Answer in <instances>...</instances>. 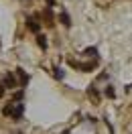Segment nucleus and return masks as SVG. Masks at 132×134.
<instances>
[{
	"label": "nucleus",
	"instance_id": "obj_1",
	"mask_svg": "<svg viewBox=\"0 0 132 134\" xmlns=\"http://www.w3.org/2000/svg\"><path fill=\"white\" fill-rule=\"evenodd\" d=\"M2 114H4V116H10L12 120H20L23 114H25V104H20V102H10V104H6V106L2 108Z\"/></svg>",
	"mask_w": 132,
	"mask_h": 134
},
{
	"label": "nucleus",
	"instance_id": "obj_2",
	"mask_svg": "<svg viewBox=\"0 0 132 134\" xmlns=\"http://www.w3.org/2000/svg\"><path fill=\"white\" fill-rule=\"evenodd\" d=\"M69 65L75 67V69H81V71H85V73H87V71H91V69H94V65H96V63H79V61H75V59H69Z\"/></svg>",
	"mask_w": 132,
	"mask_h": 134
},
{
	"label": "nucleus",
	"instance_id": "obj_3",
	"mask_svg": "<svg viewBox=\"0 0 132 134\" xmlns=\"http://www.w3.org/2000/svg\"><path fill=\"white\" fill-rule=\"evenodd\" d=\"M26 29L31 31V33H35V35H39V31H41V25L37 23V18H33V16H29L26 18Z\"/></svg>",
	"mask_w": 132,
	"mask_h": 134
},
{
	"label": "nucleus",
	"instance_id": "obj_4",
	"mask_svg": "<svg viewBox=\"0 0 132 134\" xmlns=\"http://www.w3.org/2000/svg\"><path fill=\"white\" fill-rule=\"evenodd\" d=\"M2 85H4V87H8V90H14V87H16V77L12 75V73H6V75H4V81H2Z\"/></svg>",
	"mask_w": 132,
	"mask_h": 134
},
{
	"label": "nucleus",
	"instance_id": "obj_5",
	"mask_svg": "<svg viewBox=\"0 0 132 134\" xmlns=\"http://www.w3.org/2000/svg\"><path fill=\"white\" fill-rule=\"evenodd\" d=\"M16 75H18V79H20V85H23V87H26V83H29V79H31V77L26 75V71H25V69H20V67H18V69H16Z\"/></svg>",
	"mask_w": 132,
	"mask_h": 134
},
{
	"label": "nucleus",
	"instance_id": "obj_6",
	"mask_svg": "<svg viewBox=\"0 0 132 134\" xmlns=\"http://www.w3.org/2000/svg\"><path fill=\"white\" fill-rule=\"evenodd\" d=\"M43 16H45V20H47V23H45L47 26H53V25H55V18H53L51 8H45V10H43Z\"/></svg>",
	"mask_w": 132,
	"mask_h": 134
},
{
	"label": "nucleus",
	"instance_id": "obj_7",
	"mask_svg": "<svg viewBox=\"0 0 132 134\" xmlns=\"http://www.w3.org/2000/svg\"><path fill=\"white\" fill-rule=\"evenodd\" d=\"M59 18H61V25H63V26H67V29L71 26V18H69V14H67L65 10H61V14H59Z\"/></svg>",
	"mask_w": 132,
	"mask_h": 134
},
{
	"label": "nucleus",
	"instance_id": "obj_8",
	"mask_svg": "<svg viewBox=\"0 0 132 134\" xmlns=\"http://www.w3.org/2000/svg\"><path fill=\"white\" fill-rule=\"evenodd\" d=\"M37 45L45 51V49H47V37H45V35H37Z\"/></svg>",
	"mask_w": 132,
	"mask_h": 134
},
{
	"label": "nucleus",
	"instance_id": "obj_9",
	"mask_svg": "<svg viewBox=\"0 0 132 134\" xmlns=\"http://www.w3.org/2000/svg\"><path fill=\"white\" fill-rule=\"evenodd\" d=\"M83 55H85V57H94V59H98V49H96V47H87V49L83 51Z\"/></svg>",
	"mask_w": 132,
	"mask_h": 134
},
{
	"label": "nucleus",
	"instance_id": "obj_10",
	"mask_svg": "<svg viewBox=\"0 0 132 134\" xmlns=\"http://www.w3.org/2000/svg\"><path fill=\"white\" fill-rule=\"evenodd\" d=\"M87 96H90V98H94V100H98V98H100L98 90H96L94 85H90V87H87Z\"/></svg>",
	"mask_w": 132,
	"mask_h": 134
},
{
	"label": "nucleus",
	"instance_id": "obj_11",
	"mask_svg": "<svg viewBox=\"0 0 132 134\" xmlns=\"http://www.w3.org/2000/svg\"><path fill=\"white\" fill-rule=\"evenodd\" d=\"M104 93H106V96L110 98V100H114V98H116V92H114V87H112V85H106Z\"/></svg>",
	"mask_w": 132,
	"mask_h": 134
},
{
	"label": "nucleus",
	"instance_id": "obj_12",
	"mask_svg": "<svg viewBox=\"0 0 132 134\" xmlns=\"http://www.w3.org/2000/svg\"><path fill=\"white\" fill-rule=\"evenodd\" d=\"M53 71H55V77H57V79H63V77H65V71H63L61 67H55Z\"/></svg>",
	"mask_w": 132,
	"mask_h": 134
},
{
	"label": "nucleus",
	"instance_id": "obj_13",
	"mask_svg": "<svg viewBox=\"0 0 132 134\" xmlns=\"http://www.w3.org/2000/svg\"><path fill=\"white\" fill-rule=\"evenodd\" d=\"M23 96H25V92H23V90H20V92H16V93H14V102H20V100H23Z\"/></svg>",
	"mask_w": 132,
	"mask_h": 134
},
{
	"label": "nucleus",
	"instance_id": "obj_14",
	"mask_svg": "<svg viewBox=\"0 0 132 134\" xmlns=\"http://www.w3.org/2000/svg\"><path fill=\"white\" fill-rule=\"evenodd\" d=\"M51 6H55V0H47V8H51Z\"/></svg>",
	"mask_w": 132,
	"mask_h": 134
},
{
	"label": "nucleus",
	"instance_id": "obj_15",
	"mask_svg": "<svg viewBox=\"0 0 132 134\" xmlns=\"http://www.w3.org/2000/svg\"><path fill=\"white\" fill-rule=\"evenodd\" d=\"M2 96H4V85L0 83V98H2Z\"/></svg>",
	"mask_w": 132,
	"mask_h": 134
}]
</instances>
